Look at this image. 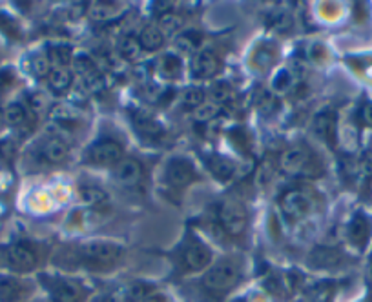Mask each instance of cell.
Wrapping results in <instances>:
<instances>
[{
	"mask_svg": "<svg viewBox=\"0 0 372 302\" xmlns=\"http://www.w3.org/2000/svg\"><path fill=\"white\" fill-rule=\"evenodd\" d=\"M219 224L230 237H241L248 224V214L239 198H225L219 206Z\"/></svg>",
	"mask_w": 372,
	"mask_h": 302,
	"instance_id": "6da1fadb",
	"label": "cell"
},
{
	"mask_svg": "<svg viewBox=\"0 0 372 302\" xmlns=\"http://www.w3.org/2000/svg\"><path fill=\"white\" fill-rule=\"evenodd\" d=\"M79 253L84 261L95 266H110L122 255V248L117 243L111 240H102V238H93L88 243H82Z\"/></svg>",
	"mask_w": 372,
	"mask_h": 302,
	"instance_id": "7a4b0ae2",
	"label": "cell"
},
{
	"mask_svg": "<svg viewBox=\"0 0 372 302\" xmlns=\"http://www.w3.org/2000/svg\"><path fill=\"white\" fill-rule=\"evenodd\" d=\"M237 281H239V267L230 261H223L205 273L203 286L212 293H227L236 286Z\"/></svg>",
	"mask_w": 372,
	"mask_h": 302,
	"instance_id": "3957f363",
	"label": "cell"
},
{
	"mask_svg": "<svg viewBox=\"0 0 372 302\" xmlns=\"http://www.w3.org/2000/svg\"><path fill=\"white\" fill-rule=\"evenodd\" d=\"M122 153H124V149L117 140L102 139L95 140L90 148L86 149L84 160L88 164H93V166H115L124 159Z\"/></svg>",
	"mask_w": 372,
	"mask_h": 302,
	"instance_id": "277c9868",
	"label": "cell"
},
{
	"mask_svg": "<svg viewBox=\"0 0 372 302\" xmlns=\"http://www.w3.org/2000/svg\"><path fill=\"white\" fill-rule=\"evenodd\" d=\"M165 180L171 188H186L197 180V173L194 166L185 159H171L165 169Z\"/></svg>",
	"mask_w": 372,
	"mask_h": 302,
	"instance_id": "5b68a950",
	"label": "cell"
},
{
	"mask_svg": "<svg viewBox=\"0 0 372 302\" xmlns=\"http://www.w3.org/2000/svg\"><path fill=\"white\" fill-rule=\"evenodd\" d=\"M4 261L8 267L15 272H31L37 266L35 252L26 244H11L4 249Z\"/></svg>",
	"mask_w": 372,
	"mask_h": 302,
	"instance_id": "8992f818",
	"label": "cell"
},
{
	"mask_svg": "<svg viewBox=\"0 0 372 302\" xmlns=\"http://www.w3.org/2000/svg\"><path fill=\"white\" fill-rule=\"evenodd\" d=\"M279 166L285 173L303 175L308 173V169H314L312 155L303 148H290L281 155Z\"/></svg>",
	"mask_w": 372,
	"mask_h": 302,
	"instance_id": "52a82bcc",
	"label": "cell"
},
{
	"mask_svg": "<svg viewBox=\"0 0 372 302\" xmlns=\"http://www.w3.org/2000/svg\"><path fill=\"white\" fill-rule=\"evenodd\" d=\"M312 198L303 189H288L281 197V209L288 218H301L310 211Z\"/></svg>",
	"mask_w": 372,
	"mask_h": 302,
	"instance_id": "ba28073f",
	"label": "cell"
},
{
	"mask_svg": "<svg viewBox=\"0 0 372 302\" xmlns=\"http://www.w3.org/2000/svg\"><path fill=\"white\" fill-rule=\"evenodd\" d=\"M212 261V252L207 244L201 243V240H190V243L185 246V252H183V263L185 266L190 270V272H199V270H205V267L210 264Z\"/></svg>",
	"mask_w": 372,
	"mask_h": 302,
	"instance_id": "9c48e42d",
	"label": "cell"
},
{
	"mask_svg": "<svg viewBox=\"0 0 372 302\" xmlns=\"http://www.w3.org/2000/svg\"><path fill=\"white\" fill-rule=\"evenodd\" d=\"M219 66H221V62H219L216 53L208 50H199L192 57L190 70L196 79H212L219 71Z\"/></svg>",
	"mask_w": 372,
	"mask_h": 302,
	"instance_id": "30bf717a",
	"label": "cell"
},
{
	"mask_svg": "<svg viewBox=\"0 0 372 302\" xmlns=\"http://www.w3.org/2000/svg\"><path fill=\"white\" fill-rule=\"evenodd\" d=\"M113 177L121 186L131 188L141 182L142 178V166L139 160L131 159V157H124L119 164L113 166Z\"/></svg>",
	"mask_w": 372,
	"mask_h": 302,
	"instance_id": "8fae6325",
	"label": "cell"
},
{
	"mask_svg": "<svg viewBox=\"0 0 372 302\" xmlns=\"http://www.w3.org/2000/svg\"><path fill=\"white\" fill-rule=\"evenodd\" d=\"M41 153L42 159L48 164H62L68 159L70 149H68V144L64 140L59 139V137H51V139H48L42 144Z\"/></svg>",
	"mask_w": 372,
	"mask_h": 302,
	"instance_id": "7c38bea8",
	"label": "cell"
},
{
	"mask_svg": "<svg viewBox=\"0 0 372 302\" xmlns=\"http://www.w3.org/2000/svg\"><path fill=\"white\" fill-rule=\"evenodd\" d=\"M51 297L55 302H81L82 292L73 281H57L51 287Z\"/></svg>",
	"mask_w": 372,
	"mask_h": 302,
	"instance_id": "4fadbf2b",
	"label": "cell"
},
{
	"mask_svg": "<svg viewBox=\"0 0 372 302\" xmlns=\"http://www.w3.org/2000/svg\"><path fill=\"white\" fill-rule=\"evenodd\" d=\"M137 40H139L142 51H157L162 48L166 37L162 35V31L159 30V26L148 24L139 31Z\"/></svg>",
	"mask_w": 372,
	"mask_h": 302,
	"instance_id": "5bb4252c",
	"label": "cell"
},
{
	"mask_svg": "<svg viewBox=\"0 0 372 302\" xmlns=\"http://www.w3.org/2000/svg\"><path fill=\"white\" fill-rule=\"evenodd\" d=\"M24 297V284L11 275H0V301L19 302Z\"/></svg>",
	"mask_w": 372,
	"mask_h": 302,
	"instance_id": "9a60e30c",
	"label": "cell"
},
{
	"mask_svg": "<svg viewBox=\"0 0 372 302\" xmlns=\"http://www.w3.org/2000/svg\"><path fill=\"white\" fill-rule=\"evenodd\" d=\"M86 15L93 22L104 24V22H111L115 19L117 8L111 2H90L88 10H86Z\"/></svg>",
	"mask_w": 372,
	"mask_h": 302,
	"instance_id": "2e32d148",
	"label": "cell"
},
{
	"mask_svg": "<svg viewBox=\"0 0 372 302\" xmlns=\"http://www.w3.org/2000/svg\"><path fill=\"white\" fill-rule=\"evenodd\" d=\"M48 84L53 93L62 95L73 84V75L68 68H53L51 73L48 75Z\"/></svg>",
	"mask_w": 372,
	"mask_h": 302,
	"instance_id": "e0dca14e",
	"label": "cell"
},
{
	"mask_svg": "<svg viewBox=\"0 0 372 302\" xmlns=\"http://www.w3.org/2000/svg\"><path fill=\"white\" fill-rule=\"evenodd\" d=\"M157 71H159V75L166 80L177 79L183 71L181 59H179L176 53L162 55L161 59L157 60Z\"/></svg>",
	"mask_w": 372,
	"mask_h": 302,
	"instance_id": "ac0fdd59",
	"label": "cell"
},
{
	"mask_svg": "<svg viewBox=\"0 0 372 302\" xmlns=\"http://www.w3.org/2000/svg\"><path fill=\"white\" fill-rule=\"evenodd\" d=\"M136 128L137 131L142 135V137H151V139H159L162 133H165V129L162 126L157 122L151 115L148 113H137L136 115Z\"/></svg>",
	"mask_w": 372,
	"mask_h": 302,
	"instance_id": "d6986e66",
	"label": "cell"
},
{
	"mask_svg": "<svg viewBox=\"0 0 372 302\" xmlns=\"http://www.w3.org/2000/svg\"><path fill=\"white\" fill-rule=\"evenodd\" d=\"M208 168L214 173V177L219 178V180H230L234 171H236V166L232 160H228L227 157H221V155H214L210 160H208Z\"/></svg>",
	"mask_w": 372,
	"mask_h": 302,
	"instance_id": "ffe728a7",
	"label": "cell"
},
{
	"mask_svg": "<svg viewBox=\"0 0 372 302\" xmlns=\"http://www.w3.org/2000/svg\"><path fill=\"white\" fill-rule=\"evenodd\" d=\"M334 129H336V120L332 113H319L314 120V133L322 137L323 140L332 144L334 140Z\"/></svg>",
	"mask_w": 372,
	"mask_h": 302,
	"instance_id": "44dd1931",
	"label": "cell"
},
{
	"mask_svg": "<svg viewBox=\"0 0 372 302\" xmlns=\"http://www.w3.org/2000/svg\"><path fill=\"white\" fill-rule=\"evenodd\" d=\"M119 55H121L126 62H136V60L141 59L142 48L141 44H139L137 37L133 35L122 37L121 42H119Z\"/></svg>",
	"mask_w": 372,
	"mask_h": 302,
	"instance_id": "7402d4cb",
	"label": "cell"
},
{
	"mask_svg": "<svg viewBox=\"0 0 372 302\" xmlns=\"http://www.w3.org/2000/svg\"><path fill=\"white\" fill-rule=\"evenodd\" d=\"M51 120H55L57 124H68V122H75L81 119V113L75 106L70 104H57L50 111Z\"/></svg>",
	"mask_w": 372,
	"mask_h": 302,
	"instance_id": "603a6c76",
	"label": "cell"
},
{
	"mask_svg": "<svg viewBox=\"0 0 372 302\" xmlns=\"http://www.w3.org/2000/svg\"><path fill=\"white\" fill-rule=\"evenodd\" d=\"M79 197H81V202H84L86 206H102V204L108 202V194L97 186H82L79 189Z\"/></svg>",
	"mask_w": 372,
	"mask_h": 302,
	"instance_id": "cb8c5ba5",
	"label": "cell"
},
{
	"mask_svg": "<svg viewBox=\"0 0 372 302\" xmlns=\"http://www.w3.org/2000/svg\"><path fill=\"white\" fill-rule=\"evenodd\" d=\"M48 57H50L53 68H68L73 60V50L70 46L57 44L51 48V51H48Z\"/></svg>",
	"mask_w": 372,
	"mask_h": 302,
	"instance_id": "d4e9b609",
	"label": "cell"
},
{
	"mask_svg": "<svg viewBox=\"0 0 372 302\" xmlns=\"http://www.w3.org/2000/svg\"><path fill=\"white\" fill-rule=\"evenodd\" d=\"M2 115H4L6 122L10 126H15V128H22L28 122V109L22 104H19V102H13V104L8 106Z\"/></svg>",
	"mask_w": 372,
	"mask_h": 302,
	"instance_id": "484cf974",
	"label": "cell"
},
{
	"mask_svg": "<svg viewBox=\"0 0 372 302\" xmlns=\"http://www.w3.org/2000/svg\"><path fill=\"white\" fill-rule=\"evenodd\" d=\"M369 232H371V228H369V223L365 220L363 215H356L354 220L351 223V226H348V237H351L352 243L356 244L365 243L369 237Z\"/></svg>",
	"mask_w": 372,
	"mask_h": 302,
	"instance_id": "4316f807",
	"label": "cell"
},
{
	"mask_svg": "<svg viewBox=\"0 0 372 302\" xmlns=\"http://www.w3.org/2000/svg\"><path fill=\"white\" fill-rule=\"evenodd\" d=\"M296 82L297 80L294 79V75L288 70L277 71V73L274 75V79H272V91L277 95H285L296 86Z\"/></svg>",
	"mask_w": 372,
	"mask_h": 302,
	"instance_id": "83f0119b",
	"label": "cell"
},
{
	"mask_svg": "<svg viewBox=\"0 0 372 302\" xmlns=\"http://www.w3.org/2000/svg\"><path fill=\"white\" fill-rule=\"evenodd\" d=\"M30 70L31 73L42 79V77H48L53 70V66H51V60L48 57V53H37L33 55V59L30 60Z\"/></svg>",
	"mask_w": 372,
	"mask_h": 302,
	"instance_id": "f1b7e54d",
	"label": "cell"
},
{
	"mask_svg": "<svg viewBox=\"0 0 372 302\" xmlns=\"http://www.w3.org/2000/svg\"><path fill=\"white\" fill-rule=\"evenodd\" d=\"M219 111H221V106L212 102V100H205L199 108L194 109V119H196L197 122L205 124V122H210V120L216 119Z\"/></svg>",
	"mask_w": 372,
	"mask_h": 302,
	"instance_id": "f546056e",
	"label": "cell"
},
{
	"mask_svg": "<svg viewBox=\"0 0 372 302\" xmlns=\"http://www.w3.org/2000/svg\"><path fill=\"white\" fill-rule=\"evenodd\" d=\"M73 71H75V75H79L82 80L91 77V75H95L99 70H97V64L88 55H79L77 59H73Z\"/></svg>",
	"mask_w": 372,
	"mask_h": 302,
	"instance_id": "4dcf8cb0",
	"label": "cell"
},
{
	"mask_svg": "<svg viewBox=\"0 0 372 302\" xmlns=\"http://www.w3.org/2000/svg\"><path fill=\"white\" fill-rule=\"evenodd\" d=\"M199 42H201V37L196 35V33H185V35L177 37L176 39V48L183 53H194L196 55L199 51Z\"/></svg>",
	"mask_w": 372,
	"mask_h": 302,
	"instance_id": "1f68e13d",
	"label": "cell"
},
{
	"mask_svg": "<svg viewBox=\"0 0 372 302\" xmlns=\"http://www.w3.org/2000/svg\"><path fill=\"white\" fill-rule=\"evenodd\" d=\"M210 95H212V102L216 104H227L234 99V89L230 88V84L227 82H216V84L210 88Z\"/></svg>",
	"mask_w": 372,
	"mask_h": 302,
	"instance_id": "d6a6232c",
	"label": "cell"
},
{
	"mask_svg": "<svg viewBox=\"0 0 372 302\" xmlns=\"http://www.w3.org/2000/svg\"><path fill=\"white\" fill-rule=\"evenodd\" d=\"M159 30L162 31L165 37H171L176 35L177 31L183 28V19L179 15H174V13H168V15L161 17L159 19Z\"/></svg>",
	"mask_w": 372,
	"mask_h": 302,
	"instance_id": "836d02e7",
	"label": "cell"
},
{
	"mask_svg": "<svg viewBox=\"0 0 372 302\" xmlns=\"http://www.w3.org/2000/svg\"><path fill=\"white\" fill-rule=\"evenodd\" d=\"M205 102V91L199 88H188L183 93V104L190 109H197Z\"/></svg>",
	"mask_w": 372,
	"mask_h": 302,
	"instance_id": "e575fe53",
	"label": "cell"
},
{
	"mask_svg": "<svg viewBox=\"0 0 372 302\" xmlns=\"http://www.w3.org/2000/svg\"><path fill=\"white\" fill-rule=\"evenodd\" d=\"M102 86H104V79H102V75L97 71L95 75H91L88 79H82V88L88 91V93H97V91H101Z\"/></svg>",
	"mask_w": 372,
	"mask_h": 302,
	"instance_id": "d590c367",
	"label": "cell"
},
{
	"mask_svg": "<svg viewBox=\"0 0 372 302\" xmlns=\"http://www.w3.org/2000/svg\"><path fill=\"white\" fill-rule=\"evenodd\" d=\"M314 261H316L317 266H332V264L337 263V253L332 252V249H319L314 255Z\"/></svg>",
	"mask_w": 372,
	"mask_h": 302,
	"instance_id": "8d00e7d4",
	"label": "cell"
},
{
	"mask_svg": "<svg viewBox=\"0 0 372 302\" xmlns=\"http://www.w3.org/2000/svg\"><path fill=\"white\" fill-rule=\"evenodd\" d=\"M15 151H17V146H15V142H13V140L6 139V140H2V142H0V157H2L4 160L13 159V155H15Z\"/></svg>",
	"mask_w": 372,
	"mask_h": 302,
	"instance_id": "74e56055",
	"label": "cell"
},
{
	"mask_svg": "<svg viewBox=\"0 0 372 302\" xmlns=\"http://www.w3.org/2000/svg\"><path fill=\"white\" fill-rule=\"evenodd\" d=\"M44 106L46 100L41 93H31L30 97H28V108H30L31 111H41Z\"/></svg>",
	"mask_w": 372,
	"mask_h": 302,
	"instance_id": "f35d334b",
	"label": "cell"
},
{
	"mask_svg": "<svg viewBox=\"0 0 372 302\" xmlns=\"http://www.w3.org/2000/svg\"><path fill=\"white\" fill-rule=\"evenodd\" d=\"M270 178H272V168H270V164L265 162L259 168V171H257V182H261V184H268L270 182Z\"/></svg>",
	"mask_w": 372,
	"mask_h": 302,
	"instance_id": "ab89813d",
	"label": "cell"
},
{
	"mask_svg": "<svg viewBox=\"0 0 372 302\" xmlns=\"http://www.w3.org/2000/svg\"><path fill=\"white\" fill-rule=\"evenodd\" d=\"M156 8H154V13H157L159 15V19L165 15H168V13H171V2H157V4H154Z\"/></svg>",
	"mask_w": 372,
	"mask_h": 302,
	"instance_id": "60d3db41",
	"label": "cell"
},
{
	"mask_svg": "<svg viewBox=\"0 0 372 302\" xmlns=\"http://www.w3.org/2000/svg\"><path fill=\"white\" fill-rule=\"evenodd\" d=\"M276 22H274V28H276V30H287V28H290V17L288 15H277L276 19Z\"/></svg>",
	"mask_w": 372,
	"mask_h": 302,
	"instance_id": "b9f144b4",
	"label": "cell"
},
{
	"mask_svg": "<svg viewBox=\"0 0 372 302\" xmlns=\"http://www.w3.org/2000/svg\"><path fill=\"white\" fill-rule=\"evenodd\" d=\"M362 119H363V122H365V124L372 126V104H367L365 108H363Z\"/></svg>",
	"mask_w": 372,
	"mask_h": 302,
	"instance_id": "7bdbcfd3",
	"label": "cell"
},
{
	"mask_svg": "<svg viewBox=\"0 0 372 302\" xmlns=\"http://www.w3.org/2000/svg\"><path fill=\"white\" fill-rule=\"evenodd\" d=\"M145 302H162L161 299H146Z\"/></svg>",
	"mask_w": 372,
	"mask_h": 302,
	"instance_id": "ee69618b",
	"label": "cell"
}]
</instances>
